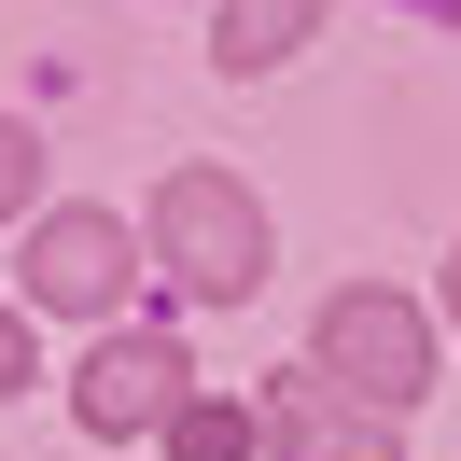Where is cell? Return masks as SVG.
Returning <instances> with one entry per match:
<instances>
[{
    "instance_id": "8",
    "label": "cell",
    "mask_w": 461,
    "mask_h": 461,
    "mask_svg": "<svg viewBox=\"0 0 461 461\" xmlns=\"http://www.w3.org/2000/svg\"><path fill=\"white\" fill-rule=\"evenodd\" d=\"M42 196V140H29V126H14V113H0V224H14V210H29Z\"/></svg>"
},
{
    "instance_id": "5",
    "label": "cell",
    "mask_w": 461,
    "mask_h": 461,
    "mask_svg": "<svg viewBox=\"0 0 461 461\" xmlns=\"http://www.w3.org/2000/svg\"><path fill=\"white\" fill-rule=\"evenodd\" d=\"M182 405L196 392H182V349L168 336H113L85 364V433H154V420H182Z\"/></svg>"
},
{
    "instance_id": "3",
    "label": "cell",
    "mask_w": 461,
    "mask_h": 461,
    "mask_svg": "<svg viewBox=\"0 0 461 461\" xmlns=\"http://www.w3.org/2000/svg\"><path fill=\"white\" fill-rule=\"evenodd\" d=\"M266 447L280 461H392L405 447V420L392 405H364V392H336V377H280V392H266Z\"/></svg>"
},
{
    "instance_id": "7",
    "label": "cell",
    "mask_w": 461,
    "mask_h": 461,
    "mask_svg": "<svg viewBox=\"0 0 461 461\" xmlns=\"http://www.w3.org/2000/svg\"><path fill=\"white\" fill-rule=\"evenodd\" d=\"M252 433H266V420H238V405H210V392H196V405L168 420V447H182V461H252Z\"/></svg>"
},
{
    "instance_id": "2",
    "label": "cell",
    "mask_w": 461,
    "mask_h": 461,
    "mask_svg": "<svg viewBox=\"0 0 461 461\" xmlns=\"http://www.w3.org/2000/svg\"><path fill=\"white\" fill-rule=\"evenodd\" d=\"M321 377H336V392H364V405H420L433 392V321L405 308V294H336V308H321Z\"/></svg>"
},
{
    "instance_id": "9",
    "label": "cell",
    "mask_w": 461,
    "mask_h": 461,
    "mask_svg": "<svg viewBox=\"0 0 461 461\" xmlns=\"http://www.w3.org/2000/svg\"><path fill=\"white\" fill-rule=\"evenodd\" d=\"M0 392H29V336H14V308H0Z\"/></svg>"
},
{
    "instance_id": "6",
    "label": "cell",
    "mask_w": 461,
    "mask_h": 461,
    "mask_svg": "<svg viewBox=\"0 0 461 461\" xmlns=\"http://www.w3.org/2000/svg\"><path fill=\"white\" fill-rule=\"evenodd\" d=\"M321 14H336V0H224V42H210V57H224V70H280Z\"/></svg>"
},
{
    "instance_id": "4",
    "label": "cell",
    "mask_w": 461,
    "mask_h": 461,
    "mask_svg": "<svg viewBox=\"0 0 461 461\" xmlns=\"http://www.w3.org/2000/svg\"><path fill=\"white\" fill-rule=\"evenodd\" d=\"M113 294H126V224H113V210H57V224L29 238V308L98 321Z\"/></svg>"
},
{
    "instance_id": "1",
    "label": "cell",
    "mask_w": 461,
    "mask_h": 461,
    "mask_svg": "<svg viewBox=\"0 0 461 461\" xmlns=\"http://www.w3.org/2000/svg\"><path fill=\"white\" fill-rule=\"evenodd\" d=\"M154 252H168V280H182V294L238 308V294L266 280V210L238 196L224 168H168V196H154Z\"/></svg>"
},
{
    "instance_id": "10",
    "label": "cell",
    "mask_w": 461,
    "mask_h": 461,
    "mask_svg": "<svg viewBox=\"0 0 461 461\" xmlns=\"http://www.w3.org/2000/svg\"><path fill=\"white\" fill-rule=\"evenodd\" d=\"M447 321H461V266H447Z\"/></svg>"
}]
</instances>
